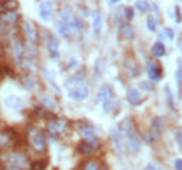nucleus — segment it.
Here are the masks:
<instances>
[{"instance_id": "9d476101", "label": "nucleus", "mask_w": 182, "mask_h": 170, "mask_svg": "<svg viewBox=\"0 0 182 170\" xmlns=\"http://www.w3.org/2000/svg\"><path fill=\"white\" fill-rule=\"evenodd\" d=\"M80 130H81V133L84 134L87 138H92V137H94V130H92L90 126H86V127L80 128Z\"/></svg>"}, {"instance_id": "9b49d317", "label": "nucleus", "mask_w": 182, "mask_h": 170, "mask_svg": "<svg viewBox=\"0 0 182 170\" xmlns=\"http://www.w3.org/2000/svg\"><path fill=\"white\" fill-rule=\"evenodd\" d=\"M136 6H137V9L140 11H146L150 9V4L147 3V1H136Z\"/></svg>"}, {"instance_id": "7ed1b4c3", "label": "nucleus", "mask_w": 182, "mask_h": 170, "mask_svg": "<svg viewBox=\"0 0 182 170\" xmlns=\"http://www.w3.org/2000/svg\"><path fill=\"white\" fill-rule=\"evenodd\" d=\"M113 98V92H112V88L111 86H108V85H104L100 92H98V96H97V99L98 101H102L104 103L105 102H111Z\"/></svg>"}, {"instance_id": "1a4fd4ad", "label": "nucleus", "mask_w": 182, "mask_h": 170, "mask_svg": "<svg viewBox=\"0 0 182 170\" xmlns=\"http://www.w3.org/2000/svg\"><path fill=\"white\" fill-rule=\"evenodd\" d=\"M58 27H59V32L63 35V36H69V25L66 24V22H63V24H58Z\"/></svg>"}, {"instance_id": "6e6552de", "label": "nucleus", "mask_w": 182, "mask_h": 170, "mask_svg": "<svg viewBox=\"0 0 182 170\" xmlns=\"http://www.w3.org/2000/svg\"><path fill=\"white\" fill-rule=\"evenodd\" d=\"M155 27H157V20H155V17H153V16L147 17V28H149L150 31H154Z\"/></svg>"}, {"instance_id": "39448f33", "label": "nucleus", "mask_w": 182, "mask_h": 170, "mask_svg": "<svg viewBox=\"0 0 182 170\" xmlns=\"http://www.w3.org/2000/svg\"><path fill=\"white\" fill-rule=\"evenodd\" d=\"M39 11H41V16H42L43 20H49V17H51V6L48 3H42L39 6Z\"/></svg>"}, {"instance_id": "20e7f679", "label": "nucleus", "mask_w": 182, "mask_h": 170, "mask_svg": "<svg viewBox=\"0 0 182 170\" xmlns=\"http://www.w3.org/2000/svg\"><path fill=\"white\" fill-rule=\"evenodd\" d=\"M128 94H129L128 95L129 102H130L132 105H139L140 102H142V96H140L139 91L136 89V88H130Z\"/></svg>"}, {"instance_id": "f257e3e1", "label": "nucleus", "mask_w": 182, "mask_h": 170, "mask_svg": "<svg viewBox=\"0 0 182 170\" xmlns=\"http://www.w3.org/2000/svg\"><path fill=\"white\" fill-rule=\"evenodd\" d=\"M83 75L84 74L81 73V74H77L76 77H73L70 81H74V88H67V89H69L70 98H73V99H76V101H83L84 98H87V94H88L87 86L81 82Z\"/></svg>"}, {"instance_id": "412c9836", "label": "nucleus", "mask_w": 182, "mask_h": 170, "mask_svg": "<svg viewBox=\"0 0 182 170\" xmlns=\"http://www.w3.org/2000/svg\"><path fill=\"white\" fill-rule=\"evenodd\" d=\"M177 141H178V144H179V145H181V133H178V135H177Z\"/></svg>"}, {"instance_id": "2eb2a0df", "label": "nucleus", "mask_w": 182, "mask_h": 170, "mask_svg": "<svg viewBox=\"0 0 182 170\" xmlns=\"http://www.w3.org/2000/svg\"><path fill=\"white\" fill-rule=\"evenodd\" d=\"M140 88H142V89H146V91H153V89H154L153 84H149V82H146V81L140 84Z\"/></svg>"}, {"instance_id": "f3484780", "label": "nucleus", "mask_w": 182, "mask_h": 170, "mask_svg": "<svg viewBox=\"0 0 182 170\" xmlns=\"http://www.w3.org/2000/svg\"><path fill=\"white\" fill-rule=\"evenodd\" d=\"M86 169H87V170H98V169H97V163H94V162L88 163Z\"/></svg>"}, {"instance_id": "423d86ee", "label": "nucleus", "mask_w": 182, "mask_h": 170, "mask_svg": "<svg viewBox=\"0 0 182 170\" xmlns=\"http://www.w3.org/2000/svg\"><path fill=\"white\" fill-rule=\"evenodd\" d=\"M164 53H165V46L160 42L154 43V46H153V54L157 56V57H160V56H162Z\"/></svg>"}, {"instance_id": "6ab92c4d", "label": "nucleus", "mask_w": 182, "mask_h": 170, "mask_svg": "<svg viewBox=\"0 0 182 170\" xmlns=\"http://www.w3.org/2000/svg\"><path fill=\"white\" fill-rule=\"evenodd\" d=\"M164 31L167 32V35H168L170 38H174V34H172V31L170 29V28H164Z\"/></svg>"}, {"instance_id": "a211bd4d", "label": "nucleus", "mask_w": 182, "mask_h": 170, "mask_svg": "<svg viewBox=\"0 0 182 170\" xmlns=\"http://www.w3.org/2000/svg\"><path fill=\"white\" fill-rule=\"evenodd\" d=\"M175 169H177V170H182V165H181V160H179V159L175 162Z\"/></svg>"}, {"instance_id": "aec40b11", "label": "nucleus", "mask_w": 182, "mask_h": 170, "mask_svg": "<svg viewBox=\"0 0 182 170\" xmlns=\"http://www.w3.org/2000/svg\"><path fill=\"white\" fill-rule=\"evenodd\" d=\"M177 80H178V85H181V69L177 71Z\"/></svg>"}, {"instance_id": "ddd939ff", "label": "nucleus", "mask_w": 182, "mask_h": 170, "mask_svg": "<svg viewBox=\"0 0 182 170\" xmlns=\"http://www.w3.org/2000/svg\"><path fill=\"white\" fill-rule=\"evenodd\" d=\"M123 35H125L126 38H132V36H133V29H132V27L125 25V27H123Z\"/></svg>"}, {"instance_id": "dca6fc26", "label": "nucleus", "mask_w": 182, "mask_h": 170, "mask_svg": "<svg viewBox=\"0 0 182 170\" xmlns=\"http://www.w3.org/2000/svg\"><path fill=\"white\" fill-rule=\"evenodd\" d=\"M125 16H126V18H128V20H132V18H133V10H132V9H125Z\"/></svg>"}, {"instance_id": "0eeeda50", "label": "nucleus", "mask_w": 182, "mask_h": 170, "mask_svg": "<svg viewBox=\"0 0 182 170\" xmlns=\"http://www.w3.org/2000/svg\"><path fill=\"white\" fill-rule=\"evenodd\" d=\"M101 28H102V17L100 13H95V18H94V31L97 34L101 32Z\"/></svg>"}, {"instance_id": "f03ea898", "label": "nucleus", "mask_w": 182, "mask_h": 170, "mask_svg": "<svg viewBox=\"0 0 182 170\" xmlns=\"http://www.w3.org/2000/svg\"><path fill=\"white\" fill-rule=\"evenodd\" d=\"M149 75L151 80L158 81L162 77V67L157 61H150L149 63Z\"/></svg>"}, {"instance_id": "f8f14e48", "label": "nucleus", "mask_w": 182, "mask_h": 170, "mask_svg": "<svg viewBox=\"0 0 182 170\" xmlns=\"http://www.w3.org/2000/svg\"><path fill=\"white\" fill-rule=\"evenodd\" d=\"M144 170H165V169L161 165H158V163H149V165L146 166Z\"/></svg>"}, {"instance_id": "4468645a", "label": "nucleus", "mask_w": 182, "mask_h": 170, "mask_svg": "<svg viewBox=\"0 0 182 170\" xmlns=\"http://www.w3.org/2000/svg\"><path fill=\"white\" fill-rule=\"evenodd\" d=\"M79 149H83L81 152H90V149H91V146L88 145V144L86 142V141H83V142L79 145Z\"/></svg>"}]
</instances>
